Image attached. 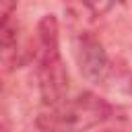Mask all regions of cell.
Here are the masks:
<instances>
[{"label": "cell", "mask_w": 132, "mask_h": 132, "mask_svg": "<svg viewBox=\"0 0 132 132\" xmlns=\"http://www.w3.org/2000/svg\"><path fill=\"white\" fill-rule=\"evenodd\" d=\"M39 39V60H37V80L39 95L45 107L58 105L68 93V70L60 54V25L54 14H43L37 25Z\"/></svg>", "instance_id": "6da1fadb"}, {"label": "cell", "mask_w": 132, "mask_h": 132, "mask_svg": "<svg viewBox=\"0 0 132 132\" xmlns=\"http://www.w3.org/2000/svg\"><path fill=\"white\" fill-rule=\"evenodd\" d=\"M113 107L93 91H85L74 99H64L58 105L45 107L35 124L41 132H87L103 124Z\"/></svg>", "instance_id": "7a4b0ae2"}, {"label": "cell", "mask_w": 132, "mask_h": 132, "mask_svg": "<svg viewBox=\"0 0 132 132\" xmlns=\"http://www.w3.org/2000/svg\"><path fill=\"white\" fill-rule=\"evenodd\" d=\"M74 60L82 78L89 82L99 85L109 74V58L103 43L87 31H80L74 39Z\"/></svg>", "instance_id": "3957f363"}, {"label": "cell", "mask_w": 132, "mask_h": 132, "mask_svg": "<svg viewBox=\"0 0 132 132\" xmlns=\"http://www.w3.org/2000/svg\"><path fill=\"white\" fill-rule=\"evenodd\" d=\"M19 27L10 19L6 23H0V70L10 72L19 64Z\"/></svg>", "instance_id": "277c9868"}, {"label": "cell", "mask_w": 132, "mask_h": 132, "mask_svg": "<svg viewBox=\"0 0 132 132\" xmlns=\"http://www.w3.org/2000/svg\"><path fill=\"white\" fill-rule=\"evenodd\" d=\"M62 6H64V12L70 19V23L78 25L82 31H85V27L93 25L99 19L87 0H62Z\"/></svg>", "instance_id": "5b68a950"}, {"label": "cell", "mask_w": 132, "mask_h": 132, "mask_svg": "<svg viewBox=\"0 0 132 132\" xmlns=\"http://www.w3.org/2000/svg\"><path fill=\"white\" fill-rule=\"evenodd\" d=\"M87 2L91 4V8L95 10L97 16H103V14H107V12L113 8V4L120 2V0H87Z\"/></svg>", "instance_id": "8992f818"}, {"label": "cell", "mask_w": 132, "mask_h": 132, "mask_svg": "<svg viewBox=\"0 0 132 132\" xmlns=\"http://www.w3.org/2000/svg\"><path fill=\"white\" fill-rule=\"evenodd\" d=\"M14 10H16V0H0V23L10 21Z\"/></svg>", "instance_id": "52a82bcc"}, {"label": "cell", "mask_w": 132, "mask_h": 132, "mask_svg": "<svg viewBox=\"0 0 132 132\" xmlns=\"http://www.w3.org/2000/svg\"><path fill=\"white\" fill-rule=\"evenodd\" d=\"M0 132H8V122L2 113H0Z\"/></svg>", "instance_id": "ba28073f"}, {"label": "cell", "mask_w": 132, "mask_h": 132, "mask_svg": "<svg viewBox=\"0 0 132 132\" xmlns=\"http://www.w3.org/2000/svg\"><path fill=\"white\" fill-rule=\"evenodd\" d=\"M120 2H122V4H126L128 8H132V0H120Z\"/></svg>", "instance_id": "9c48e42d"}, {"label": "cell", "mask_w": 132, "mask_h": 132, "mask_svg": "<svg viewBox=\"0 0 132 132\" xmlns=\"http://www.w3.org/2000/svg\"><path fill=\"white\" fill-rule=\"evenodd\" d=\"M130 91H132V85H130Z\"/></svg>", "instance_id": "30bf717a"}, {"label": "cell", "mask_w": 132, "mask_h": 132, "mask_svg": "<svg viewBox=\"0 0 132 132\" xmlns=\"http://www.w3.org/2000/svg\"><path fill=\"white\" fill-rule=\"evenodd\" d=\"M0 89H2V82H0Z\"/></svg>", "instance_id": "8fae6325"}]
</instances>
